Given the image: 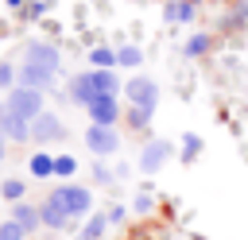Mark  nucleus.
Segmentation results:
<instances>
[{
  "mask_svg": "<svg viewBox=\"0 0 248 240\" xmlns=\"http://www.w3.org/2000/svg\"><path fill=\"white\" fill-rule=\"evenodd\" d=\"M4 105L16 116H23V120H35L39 112H46L43 108V89H31V85H12L8 97H4Z\"/></svg>",
  "mask_w": 248,
  "mask_h": 240,
  "instance_id": "obj_1",
  "label": "nucleus"
},
{
  "mask_svg": "<svg viewBox=\"0 0 248 240\" xmlns=\"http://www.w3.org/2000/svg\"><path fill=\"white\" fill-rule=\"evenodd\" d=\"M19 66L43 70V74H58V66H62V54H58V46H54V43H43V39H35V43H27V46H23V62H19Z\"/></svg>",
  "mask_w": 248,
  "mask_h": 240,
  "instance_id": "obj_2",
  "label": "nucleus"
},
{
  "mask_svg": "<svg viewBox=\"0 0 248 240\" xmlns=\"http://www.w3.org/2000/svg\"><path fill=\"white\" fill-rule=\"evenodd\" d=\"M85 147H89L93 155L108 159V155H116V147H120V135H116V128H105V124H89V128H85Z\"/></svg>",
  "mask_w": 248,
  "mask_h": 240,
  "instance_id": "obj_3",
  "label": "nucleus"
},
{
  "mask_svg": "<svg viewBox=\"0 0 248 240\" xmlns=\"http://www.w3.org/2000/svg\"><path fill=\"white\" fill-rule=\"evenodd\" d=\"M39 213H43V225H46V228H54V232H62V228L74 221V213L66 209V201H62V194H58V190H50V194H46V201L39 205Z\"/></svg>",
  "mask_w": 248,
  "mask_h": 240,
  "instance_id": "obj_4",
  "label": "nucleus"
},
{
  "mask_svg": "<svg viewBox=\"0 0 248 240\" xmlns=\"http://www.w3.org/2000/svg\"><path fill=\"white\" fill-rule=\"evenodd\" d=\"M85 112H89V124H105V128H116V120H120V105H116V97H108V93L93 97V101L85 105Z\"/></svg>",
  "mask_w": 248,
  "mask_h": 240,
  "instance_id": "obj_5",
  "label": "nucleus"
},
{
  "mask_svg": "<svg viewBox=\"0 0 248 240\" xmlns=\"http://www.w3.org/2000/svg\"><path fill=\"white\" fill-rule=\"evenodd\" d=\"M62 135H66L62 116H54V112H39V116L31 120V139H35V143H54V139H62Z\"/></svg>",
  "mask_w": 248,
  "mask_h": 240,
  "instance_id": "obj_6",
  "label": "nucleus"
},
{
  "mask_svg": "<svg viewBox=\"0 0 248 240\" xmlns=\"http://www.w3.org/2000/svg\"><path fill=\"white\" fill-rule=\"evenodd\" d=\"M124 97H128L132 105H143V108H155V105H159V85H155L151 77H132V81L124 85Z\"/></svg>",
  "mask_w": 248,
  "mask_h": 240,
  "instance_id": "obj_7",
  "label": "nucleus"
},
{
  "mask_svg": "<svg viewBox=\"0 0 248 240\" xmlns=\"http://www.w3.org/2000/svg\"><path fill=\"white\" fill-rule=\"evenodd\" d=\"M58 194H62V201H66V209H70L74 217H89V213H93V194H89L85 186L66 182V186H58Z\"/></svg>",
  "mask_w": 248,
  "mask_h": 240,
  "instance_id": "obj_8",
  "label": "nucleus"
},
{
  "mask_svg": "<svg viewBox=\"0 0 248 240\" xmlns=\"http://www.w3.org/2000/svg\"><path fill=\"white\" fill-rule=\"evenodd\" d=\"M167 159H170V143H167V139H155V143L143 147V155H140V170H143V174H155Z\"/></svg>",
  "mask_w": 248,
  "mask_h": 240,
  "instance_id": "obj_9",
  "label": "nucleus"
},
{
  "mask_svg": "<svg viewBox=\"0 0 248 240\" xmlns=\"http://www.w3.org/2000/svg\"><path fill=\"white\" fill-rule=\"evenodd\" d=\"M0 132H4L8 139H31V120L16 116V112L4 105V108H0Z\"/></svg>",
  "mask_w": 248,
  "mask_h": 240,
  "instance_id": "obj_10",
  "label": "nucleus"
},
{
  "mask_svg": "<svg viewBox=\"0 0 248 240\" xmlns=\"http://www.w3.org/2000/svg\"><path fill=\"white\" fill-rule=\"evenodd\" d=\"M12 217L27 228V232H35V228H43V213H39V205H27V201H16L12 205Z\"/></svg>",
  "mask_w": 248,
  "mask_h": 240,
  "instance_id": "obj_11",
  "label": "nucleus"
},
{
  "mask_svg": "<svg viewBox=\"0 0 248 240\" xmlns=\"http://www.w3.org/2000/svg\"><path fill=\"white\" fill-rule=\"evenodd\" d=\"M89 77H93V89H97V97L101 93H108V97H116V89H120V81H116V74L112 70H89Z\"/></svg>",
  "mask_w": 248,
  "mask_h": 240,
  "instance_id": "obj_12",
  "label": "nucleus"
},
{
  "mask_svg": "<svg viewBox=\"0 0 248 240\" xmlns=\"http://www.w3.org/2000/svg\"><path fill=\"white\" fill-rule=\"evenodd\" d=\"M70 97H74L78 105H89V101L97 97V89H93V77H89V74H78V77L70 81Z\"/></svg>",
  "mask_w": 248,
  "mask_h": 240,
  "instance_id": "obj_13",
  "label": "nucleus"
},
{
  "mask_svg": "<svg viewBox=\"0 0 248 240\" xmlns=\"http://www.w3.org/2000/svg\"><path fill=\"white\" fill-rule=\"evenodd\" d=\"M54 74H43V70H31V66H19V85H31V89H50Z\"/></svg>",
  "mask_w": 248,
  "mask_h": 240,
  "instance_id": "obj_14",
  "label": "nucleus"
},
{
  "mask_svg": "<svg viewBox=\"0 0 248 240\" xmlns=\"http://www.w3.org/2000/svg\"><path fill=\"white\" fill-rule=\"evenodd\" d=\"M105 225H108V213H93L81 228V240H101L105 236Z\"/></svg>",
  "mask_w": 248,
  "mask_h": 240,
  "instance_id": "obj_15",
  "label": "nucleus"
},
{
  "mask_svg": "<svg viewBox=\"0 0 248 240\" xmlns=\"http://www.w3.org/2000/svg\"><path fill=\"white\" fill-rule=\"evenodd\" d=\"M167 19L190 23V19H194V4H190V0H170V4H167Z\"/></svg>",
  "mask_w": 248,
  "mask_h": 240,
  "instance_id": "obj_16",
  "label": "nucleus"
},
{
  "mask_svg": "<svg viewBox=\"0 0 248 240\" xmlns=\"http://www.w3.org/2000/svg\"><path fill=\"white\" fill-rule=\"evenodd\" d=\"M31 174H35V178H50V174H54V159H50L46 151H35V155H31Z\"/></svg>",
  "mask_w": 248,
  "mask_h": 240,
  "instance_id": "obj_17",
  "label": "nucleus"
},
{
  "mask_svg": "<svg viewBox=\"0 0 248 240\" xmlns=\"http://www.w3.org/2000/svg\"><path fill=\"white\" fill-rule=\"evenodd\" d=\"M89 62H93L97 70H112V66H116V50H108V46H97V50H89Z\"/></svg>",
  "mask_w": 248,
  "mask_h": 240,
  "instance_id": "obj_18",
  "label": "nucleus"
},
{
  "mask_svg": "<svg viewBox=\"0 0 248 240\" xmlns=\"http://www.w3.org/2000/svg\"><path fill=\"white\" fill-rule=\"evenodd\" d=\"M151 112H155V108L132 105V108H128V128H136V132H140V128H147V124H151Z\"/></svg>",
  "mask_w": 248,
  "mask_h": 240,
  "instance_id": "obj_19",
  "label": "nucleus"
},
{
  "mask_svg": "<svg viewBox=\"0 0 248 240\" xmlns=\"http://www.w3.org/2000/svg\"><path fill=\"white\" fill-rule=\"evenodd\" d=\"M0 240H27V228L16 217H8V221H0Z\"/></svg>",
  "mask_w": 248,
  "mask_h": 240,
  "instance_id": "obj_20",
  "label": "nucleus"
},
{
  "mask_svg": "<svg viewBox=\"0 0 248 240\" xmlns=\"http://www.w3.org/2000/svg\"><path fill=\"white\" fill-rule=\"evenodd\" d=\"M23 190H27V182H23V178H8V182H0V197H8V201H19V197H23Z\"/></svg>",
  "mask_w": 248,
  "mask_h": 240,
  "instance_id": "obj_21",
  "label": "nucleus"
},
{
  "mask_svg": "<svg viewBox=\"0 0 248 240\" xmlns=\"http://www.w3.org/2000/svg\"><path fill=\"white\" fill-rule=\"evenodd\" d=\"M209 43H213L209 35H194V39L186 43V54H190V58H202V54L209 50Z\"/></svg>",
  "mask_w": 248,
  "mask_h": 240,
  "instance_id": "obj_22",
  "label": "nucleus"
},
{
  "mask_svg": "<svg viewBox=\"0 0 248 240\" xmlns=\"http://www.w3.org/2000/svg\"><path fill=\"white\" fill-rule=\"evenodd\" d=\"M116 62H120V66H140L143 54H140V46H120V50H116Z\"/></svg>",
  "mask_w": 248,
  "mask_h": 240,
  "instance_id": "obj_23",
  "label": "nucleus"
},
{
  "mask_svg": "<svg viewBox=\"0 0 248 240\" xmlns=\"http://www.w3.org/2000/svg\"><path fill=\"white\" fill-rule=\"evenodd\" d=\"M198 151H202V135H194V132H190V135L182 139V159L190 163V159H198Z\"/></svg>",
  "mask_w": 248,
  "mask_h": 240,
  "instance_id": "obj_24",
  "label": "nucleus"
},
{
  "mask_svg": "<svg viewBox=\"0 0 248 240\" xmlns=\"http://www.w3.org/2000/svg\"><path fill=\"white\" fill-rule=\"evenodd\" d=\"M74 170H78V159H70V155H58V159H54V174H58V178H70Z\"/></svg>",
  "mask_w": 248,
  "mask_h": 240,
  "instance_id": "obj_25",
  "label": "nucleus"
},
{
  "mask_svg": "<svg viewBox=\"0 0 248 240\" xmlns=\"http://www.w3.org/2000/svg\"><path fill=\"white\" fill-rule=\"evenodd\" d=\"M16 77H19V70H16L12 62H0V89H4V93L16 85Z\"/></svg>",
  "mask_w": 248,
  "mask_h": 240,
  "instance_id": "obj_26",
  "label": "nucleus"
},
{
  "mask_svg": "<svg viewBox=\"0 0 248 240\" xmlns=\"http://www.w3.org/2000/svg\"><path fill=\"white\" fill-rule=\"evenodd\" d=\"M136 209H143V213H147V209H151V194H140V197H136Z\"/></svg>",
  "mask_w": 248,
  "mask_h": 240,
  "instance_id": "obj_27",
  "label": "nucleus"
},
{
  "mask_svg": "<svg viewBox=\"0 0 248 240\" xmlns=\"http://www.w3.org/2000/svg\"><path fill=\"white\" fill-rule=\"evenodd\" d=\"M4 155H8V135L0 132V163H4Z\"/></svg>",
  "mask_w": 248,
  "mask_h": 240,
  "instance_id": "obj_28",
  "label": "nucleus"
},
{
  "mask_svg": "<svg viewBox=\"0 0 248 240\" xmlns=\"http://www.w3.org/2000/svg\"><path fill=\"white\" fill-rule=\"evenodd\" d=\"M190 4H194V0H190Z\"/></svg>",
  "mask_w": 248,
  "mask_h": 240,
  "instance_id": "obj_29",
  "label": "nucleus"
}]
</instances>
